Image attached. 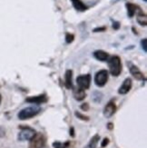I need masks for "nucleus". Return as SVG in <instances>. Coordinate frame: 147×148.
<instances>
[{"instance_id": "nucleus-1", "label": "nucleus", "mask_w": 147, "mask_h": 148, "mask_svg": "<svg viewBox=\"0 0 147 148\" xmlns=\"http://www.w3.org/2000/svg\"><path fill=\"white\" fill-rule=\"evenodd\" d=\"M107 61L110 73L114 76H118L121 74V71H122V63H121L120 57L117 56H113L110 57Z\"/></svg>"}, {"instance_id": "nucleus-2", "label": "nucleus", "mask_w": 147, "mask_h": 148, "mask_svg": "<svg viewBox=\"0 0 147 148\" xmlns=\"http://www.w3.org/2000/svg\"><path fill=\"white\" fill-rule=\"evenodd\" d=\"M40 111H41V109L38 106H30V107L24 108L18 113V118L20 120L30 119L39 114Z\"/></svg>"}, {"instance_id": "nucleus-3", "label": "nucleus", "mask_w": 147, "mask_h": 148, "mask_svg": "<svg viewBox=\"0 0 147 148\" xmlns=\"http://www.w3.org/2000/svg\"><path fill=\"white\" fill-rule=\"evenodd\" d=\"M46 145V137L41 133H36L35 136L30 139L29 148H43Z\"/></svg>"}, {"instance_id": "nucleus-4", "label": "nucleus", "mask_w": 147, "mask_h": 148, "mask_svg": "<svg viewBox=\"0 0 147 148\" xmlns=\"http://www.w3.org/2000/svg\"><path fill=\"white\" fill-rule=\"evenodd\" d=\"M21 132L18 134L19 141L30 140L36 134V131L29 126H20Z\"/></svg>"}, {"instance_id": "nucleus-5", "label": "nucleus", "mask_w": 147, "mask_h": 148, "mask_svg": "<svg viewBox=\"0 0 147 148\" xmlns=\"http://www.w3.org/2000/svg\"><path fill=\"white\" fill-rule=\"evenodd\" d=\"M108 80V72L106 70H100L99 72L95 74L94 83L97 86H104Z\"/></svg>"}, {"instance_id": "nucleus-6", "label": "nucleus", "mask_w": 147, "mask_h": 148, "mask_svg": "<svg viewBox=\"0 0 147 148\" xmlns=\"http://www.w3.org/2000/svg\"><path fill=\"white\" fill-rule=\"evenodd\" d=\"M76 83H77V86L79 88H82L84 90L88 89L90 87V84H91V75L88 74L79 75L76 78Z\"/></svg>"}, {"instance_id": "nucleus-7", "label": "nucleus", "mask_w": 147, "mask_h": 148, "mask_svg": "<svg viewBox=\"0 0 147 148\" xmlns=\"http://www.w3.org/2000/svg\"><path fill=\"white\" fill-rule=\"evenodd\" d=\"M128 65H129V69H130V73L133 75V76L135 77V79L137 80H145V77L144 75V74L140 71V69L135 66V65H133V64L131 63H128Z\"/></svg>"}, {"instance_id": "nucleus-8", "label": "nucleus", "mask_w": 147, "mask_h": 148, "mask_svg": "<svg viewBox=\"0 0 147 148\" xmlns=\"http://www.w3.org/2000/svg\"><path fill=\"white\" fill-rule=\"evenodd\" d=\"M116 106L114 104V102L111 101L105 106V110H104V115L106 118H109L116 113Z\"/></svg>"}, {"instance_id": "nucleus-9", "label": "nucleus", "mask_w": 147, "mask_h": 148, "mask_svg": "<svg viewBox=\"0 0 147 148\" xmlns=\"http://www.w3.org/2000/svg\"><path fill=\"white\" fill-rule=\"evenodd\" d=\"M132 88V80L130 78H126L123 85L120 86L119 90H118V93L121 94V95H125L128 93Z\"/></svg>"}, {"instance_id": "nucleus-10", "label": "nucleus", "mask_w": 147, "mask_h": 148, "mask_svg": "<svg viewBox=\"0 0 147 148\" xmlns=\"http://www.w3.org/2000/svg\"><path fill=\"white\" fill-rule=\"evenodd\" d=\"M47 101V98L46 95H37V96H31V97L27 98V102L32 103V104H36L39 105L42 103H46Z\"/></svg>"}, {"instance_id": "nucleus-11", "label": "nucleus", "mask_w": 147, "mask_h": 148, "mask_svg": "<svg viewBox=\"0 0 147 148\" xmlns=\"http://www.w3.org/2000/svg\"><path fill=\"white\" fill-rule=\"evenodd\" d=\"M136 14H137V16H136L137 22L141 25H144V27H145V25H147V17H146L145 13L141 9V8H140L137 10Z\"/></svg>"}, {"instance_id": "nucleus-12", "label": "nucleus", "mask_w": 147, "mask_h": 148, "mask_svg": "<svg viewBox=\"0 0 147 148\" xmlns=\"http://www.w3.org/2000/svg\"><path fill=\"white\" fill-rule=\"evenodd\" d=\"M85 96H86V94L85 92V90L84 89H82V88H75L74 90V97L77 100V101H82V100H84L85 98Z\"/></svg>"}, {"instance_id": "nucleus-13", "label": "nucleus", "mask_w": 147, "mask_h": 148, "mask_svg": "<svg viewBox=\"0 0 147 148\" xmlns=\"http://www.w3.org/2000/svg\"><path fill=\"white\" fill-rule=\"evenodd\" d=\"M126 8H127V13H128V16L129 17H133L136 14L137 10L140 8V6H138L137 5L132 4V3H127L126 4Z\"/></svg>"}, {"instance_id": "nucleus-14", "label": "nucleus", "mask_w": 147, "mask_h": 148, "mask_svg": "<svg viewBox=\"0 0 147 148\" xmlns=\"http://www.w3.org/2000/svg\"><path fill=\"white\" fill-rule=\"evenodd\" d=\"M94 56L96 58L97 60H100V61H106L108 60V57H109V55H108L106 52L103 50H97L95 51L94 53Z\"/></svg>"}, {"instance_id": "nucleus-15", "label": "nucleus", "mask_w": 147, "mask_h": 148, "mask_svg": "<svg viewBox=\"0 0 147 148\" xmlns=\"http://www.w3.org/2000/svg\"><path fill=\"white\" fill-rule=\"evenodd\" d=\"M71 2L74 5V8L80 12H84L87 9V6L83 3L81 0H71Z\"/></svg>"}, {"instance_id": "nucleus-16", "label": "nucleus", "mask_w": 147, "mask_h": 148, "mask_svg": "<svg viewBox=\"0 0 147 148\" xmlns=\"http://www.w3.org/2000/svg\"><path fill=\"white\" fill-rule=\"evenodd\" d=\"M72 70H67L66 72V87L67 89H71L73 87L72 84V76H73Z\"/></svg>"}, {"instance_id": "nucleus-17", "label": "nucleus", "mask_w": 147, "mask_h": 148, "mask_svg": "<svg viewBox=\"0 0 147 148\" xmlns=\"http://www.w3.org/2000/svg\"><path fill=\"white\" fill-rule=\"evenodd\" d=\"M92 99L94 103H100L103 99V94L101 92H98V91H95L93 93V95H92Z\"/></svg>"}, {"instance_id": "nucleus-18", "label": "nucleus", "mask_w": 147, "mask_h": 148, "mask_svg": "<svg viewBox=\"0 0 147 148\" xmlns=\"http://www.w3.org/2000/svg\"><path fill=\"white\" fill-rule=\"evenodd\" d=\"M54 148H69L71 146V143L66 142V143H60V142H55L53 144Z\"/></svg>"}, {"instance_id": "nucleus-19", "label": "nucleus", "mask_w": 147, "mask_h": 148, "mask_svg": "<svg viewBox=\"0 0 147 148\" xmlns=\"http://www.w3.org/2000/svg\"><path fill=\"white\" fill-rule=\"evenodd\" d=\"M98 140H99V136H94L92 139H91V141H90V143H89V145H88V148H95V146H96V145H97V143H98Z\"/></svg>"}, {"instance_id": "nucleus-20", "label": "nucleus", "mask_w": 147, "mask_h": 148, "mask_svg": "<svg viewBox=\"0 0 147 148\" xmlns=\"http://www.w3.org/2000/svg\"><path fill=\"white\" fill-rule=\"evenodd\" d=\"M75 39V36L73 34H70V33H67L66 35V42L67 44H70V43H72Z\"/></svg>"}, {"instance_id": "nucleus-21", "label": "nucleus", "mask_w": 147, "mask_h": 148, "mask_svg": "<svg viewBox=\"0 0 147 148\" xmlns=\"http://www.w3.org/2000/svg\"><path fill=\"white\" fill-rule=\"evenodd\" d=\"M75 115H76V116H77L78 118H80L81 120H85V121H88V120H89V117H88V116H85V115L82 114L81 113L76 112V113H75Z\"/></svg>"}, {"instance_id": "nucleus-22", "label": "nucleus", "mask_w": 147, "mask_h": 148, "mask_svg": "<svg viewBox=\"0 0 147 148\" xmlns=\"http://www.w3.org/2000/svg\"><path fill=\"white\" fill-rule=\"evenodd\" d=\"M146 42H147V39L146 38H144V39L141 41V45H142V48L144 49V52H147V47H146Z\"/></svg>"}, {"instance_id": "nucleus-23", "label": "nucleus", "mask_w": 147, "mask_h": 148, "mask_svg": "<svg viewBox=\"0 0 147 148\" xmlns=\"http://www.w3.org/2000/svg\"><path fill=\"white\" fill-rule=\"evenodd\" d=\"M108 144H109V139H108V138H105V139L103 140V142H102V144H101V146H102V147H105V146L107 145Z\"/></svg>"}, {"instance_id": "nucleus-24", "label": "nucleus", "mask_w": 147, "mask_h": 148, "mask_svg": "<svg viewBox=\"0 0 147 148\" xmlns=\"http://www.w3.org/2000/svg\"><path fill=\"white\" fill-rule=\"evenodd\" d=\"M81 108H82L84 111H88V109H89V105L87 104V103H85V104H83V105L81 106Z\"/></svg>"}, {"instance_id": "nucleus-25", "label": "nucleus", "mask_w": 147, "mask_h": 148, "mask_svg": "<svg viewBox=\"0 0 147 148\" xmlns=\"http://www.w3.org/2000/svg\"><path fill=\"white\" fill-rule=\"evenodd\" d=\"M105 30H106V27H103L94 28V32H102V31H105Z\"/></svg>"}, {"instance_id": "nucleus-26", "label": "nucleus", "mask_w": 147, "mask_h": 148, "mask_svg": "<svg viewBox=\"0 0 147 148\" xmlns=\"http://www.w3.org/2000/svg\"><path fill=\"white\" fill-rule=\"evenodd\" d=\"M113 27L114 29H118V28L120 27V23H119V22H113Z\"/></svg>"}, {"instance_id": "nucleus-27", "label": "nucleus", "mask_w": 147, "mask_h": 148, "mask_svg": "<svg viewBox=\"0 0 147 148\" xmlns=\"http://www.w3.org/2000/svg\"><path fill=\"white\" fill-rule=\"evenodd\" d=\"M108 128H109V129H112V128H113V124H108Z\"/></svg>"}, {"instance_id": "nucleus-28", "label": "nucleus", "mask_w": 147, "mask_h": 148, "mask_svg": "<svg viewBox=\"0 0 147 148\" xmlns=\"http://www.w3.org/2000/svg\"><path fill=\"white\" fill-rule=\"evenodd\" d=\"M71 136H75V134H74V128H71Z\"/></svg>"}, {"instance_id": "nucleus-29", "label": "nucleus", "mask_w": 147, "mask_h": 148, "mask_svg": "<svg viewBox=\"0 0 147 148\" xmlns=\"http://www.w3.org/2000/svg\"><path fill=\"white\" fill-rule=\"evenodd\" d=\"M0 103H1V95H0Z\"/></svg>"}, {"instance_id": "nucleus-30", "label": "nucleus", "mask_w": 147, "mask_h": 148, "mask_svg": "<svg viewBox=\"0 0 147 148\" xmlns=\"http://www.w3.org/2000/svg\"><path fill=\"white\" fill-rule=\"evenodd\" d=\"M144 2H147V0H144Z\"/></svg>"}, {"instance_id": "nucleus-31", "label": "nucleus", "mask_w": 147, "mask_h": 148, "mask_svg": "<svg viewBox=\"0 0 147 148\" xmlns=\"http://www.w3.org/2000/svg\"><path fill=\"white\" fill-rule=\"evenodd\" d=\"M86 148H88V147H86Z\"/></svg>"}]
</instances>
